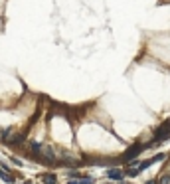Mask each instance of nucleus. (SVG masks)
<instances>
[{"label": "nucleus", "instance_id": "nucleus-7", "mask_svg": "<svg viewBox=\"0 0 170 184\" xmlns=\"http://www.w3.org/2000/svg\"><path fill=\"white\" fill-rule=\"evenodd\" d=\"M93 180H91V178H83V180H79V184H91Z\"/></svg>", "mask_w": 170, "mask_h": 184}, {"label": "nucleus", "instance_id": "nucleus-8", "mask_svg": "<svg viewBox=\"0 0 170 184\" xmlns=\"http://www.w3.org/2000/svg\"><path fill=\"white\" fill-rule=\"evenodd\" d=\"M160 184H170V176H164L162 180H160Z\"/></svg>", "mask_w": 170, "mask_h": 184}, {"label": "nucleus", "instance_id": "nucleus-6", "mask_svg": "<svg viewBox=\"0 0 170 184\" xmlns=\"http://www.w3.org/2000/svg\"><path fill=\"white\" fill-rule=\"evenodd\" d=\"M139 174V168H132V170H129V176H136Z\"/></svg>", "mask_w": 170, "mask_h": 184}, {"label": "nucleus", "instance_id": "nucleus-2", "mask_svg": "<svg viewBox=\"0 0 170 184\" xmlns=\"http://www.w3.org/2000/svg\"><path fill=\"white\" fill-rule=\"evenodd\" d=\"M145 149H146V145H135V147H131V149L125 153V160H132L136 154H141Z\"/></svg>", "mask_w": 170, "mask_h": 184}, {"label": "nucleus", "instance_id": "nucleus-11", "mask_svg": "<svg viewBox=\"0 0 170 184\" xmlns=\"http://www.w3.org/2000/svg\"><path fill=\"white\" fill-rule=\"evenodd\" d=\"M24 184H32V182H24Z\"/></svg>", "mask_w": 170, "mask_h": 184}, {"label": "nucleus", "instance_id": "nucleus-1", "mask_svg": "<svg viewBox=\"0 0 170 184\" xmlns=\"http://www.w3.org/2000/svg\"><path fill=\"white\" fill-rule=\"evenodd\" d=\"M154 135H156V140H166L170 137V119H168V121H164L162 125L156 129Z\"/></svg>", "mask_w": 170, "mask_h": 184}, {"label": "nucleus", "instance_id": "nucleus-3", "mask_svg": "<svg viewBox=\"0 0 170 184\" xmlns=\"http://www.w3.org/2000/svg\"><path fill=\"white\" fill-rule=\"evenodd\" d=\"M107 176L111 178V180H121V178H123V172H121L119 168H111L107 172Z\"/></svg>", "mask_w": 170, "mask_h": 184}, {"label": "nucleus", "instance_id": "nucleus-5", "mask_svg": "<svg viewBox=\"0 0 170 184\" xmlns=\"http://www.w3.org/2000/svg\"><path fill=\"white\" fill-rule=\"evenodd\" d=\"M44 182H46V184H56V176H54V174H46V176H44Z\"/></svg>", "mask_w": 170, "mask_h": 184}, {"label": "nucleus", "instance_id": "nucleus-10", "mask_svg": "<svg viewBox=\"0 0 170 184\" xmlns=\"http://www.w3.org/2000/svg\"><path fill=\"white\" fill-rule=\"evenodd\" d=\"M69 184H79V180H69Z\"/></svg>", "mask_w": 170, "mask_h": 184}, {"label": "nucleus", "instance_id": "nucleus-9", "mask_svg": "<svg viewBox=\"0 0 170 184\" xmlns=\"http://www.w3.org/2000/svg\"><path fill=\"white\" fill-rule=\"evenodd\" d=\"M146 184H158V182H156V180H148Z\"/></svg>", "mask_w": 170, "mask_h": 184}, {"label": "nucleus", "instance_id": "nucleus-4", "mask_svg": "<svg viewBox=\"0 0 170 184\" xmlns=\"http://www.w3.org/2000/svg\"><path fill=\"white\" fill-rule=\"evenodd\" d=\"M0 178H2L4 182H8V184H14V180H16V178H14L12 174H8V172H4L2 168H0Z\"/></svg>", "mask_w": 170, "mask_h": 184}]
</instances>
